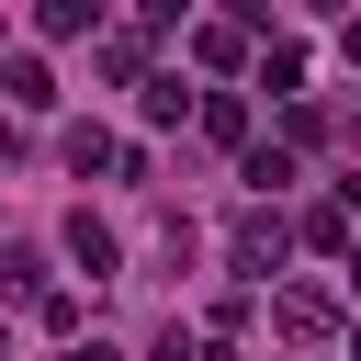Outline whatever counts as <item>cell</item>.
Returning a JSON list of instances; mask_svg holds the SVG:
<instances>
[{"label":"cell","mask_w":361,"mask_h":361,"mask_svg":"<svg viewBox=\"0 0 361 361\" xmlns=\"http://www.w3.org/2000/svg\"><path fill=\"white\" fill-rule=\"evenodd\" d=\"M203 135H226V147H237V135H248V102H237V90H203Z\"/></svg>","instance_id":"cell-5"},{"label":"cell","mask_w":361,"mask_h":361,"mask_svg":"<svg viewBox=\"0 0 361 361\" xmlns=\"http://www.w3.org/2000/svg\"><path fill=\"white\" fill-rule=\"evenodd\" d=\"M282 180H293V158H282V147H248V192H259V203H271V192H282Z\"/></svg>","instance_id":"cell-7"},{"label":"cell","mask_w":361,"mask_h":361,"mask_svg":"<svg viewBox=\"0 0 361 361\" xmlns=\"http://www.w3.org/2000/svg\"><path fill=\"white\" fill-rule=\"evenodd\" d=\"M0 90H11L23 113H45V102H56V79H45V56H11V68H0Z\"/></svg>","instance_id":"cell-3"},{"label":"cell","mask_w":361,"mask_h":361,"mask_svg":"<svg viewBox=\"0 0 361 361\" xmlns=\"http://www.w3.org/2000/svg\"><path fill=\"white\" fill-rule=\"evenodd\" d=\"M68 259H79V271H113L124 248H113V226H90V214H68Z\"/></svg>","instance_id":"cell-4"},{"label":"cell","mask_w":361,"mask_h":361,"mask_svg":"<svg viewBox=\"0 0 361 361\" xmlns=\"http://www.w3.org/2000/svg\"><path fill=\"white\" fill-rule=\"evenodd\" d=\"M192 56H203V68H237V56H248V23H192Z\"/></svg>","instance_id":"cell-2"},{"label":"cell","mask_w":361,"mask_h":361,"mask_svg":"<svg viewBox=\"0 0 361 361\" xmlns=\"http://www.w3.org/2000/svg\"><path fill=\"white\" fill-rule=\"evenodd\" d=\"M338 45H350V68H361V23H350V34H338Z\"/></svg>","instance_id":"cell-10"},{"label":"cell","mask_w":361,"mask_h":361,"mask_svg":"<svg viewBox=\"0 0 361 361\" xmlns=\"http://www.w3.org/2000/svg\"><path fill=\"white\" fill-rule=\"evenodd\" d=\"M282 237H293V226H282L271 203H248V214H237V271H248V282H271V259H282Z\"/></svg>","instance_id":"cell-1"},{"label":"cell","mask_w":361,"mask_h":361,"mask_svg":"<svg viewBox=\"0 0 361 361\" xmlns=\"http://www.w3.org/2000/svg\"><path fill=\"white\" fill-rule=\"evenodd\" d=\"M34 282H45V259L34 248H0V293H34Z\"/></svg>","instance_id":"cell-8"},{"label":"cell","mask_w":361,"mask_h":361,"mask_svg":"<svg viewBox=\"0 0 361 361\" xmlns=\"http://www.w3.org/2000/svg\"><path fill=\"white\" fill-rule=\"evenodd\" d=\"M68 361H124V350H102V338H79V350H68Z\"/></svg>","instance_id":"cell-9"},{"label":"cell","mask_w":361,"mask_h":361,"mask_svg":"<svg viewBox=\"0 0 361 361\" xmlns=\"http://www.w3.org/2000/svg\"><path fill=\"white\" fill-rule=\"evenodd\" d=\"M327 316H338L327 293H282V327H293V338H327Z\"/></svg>","instance_id":"cell-6"}]
</instances>
